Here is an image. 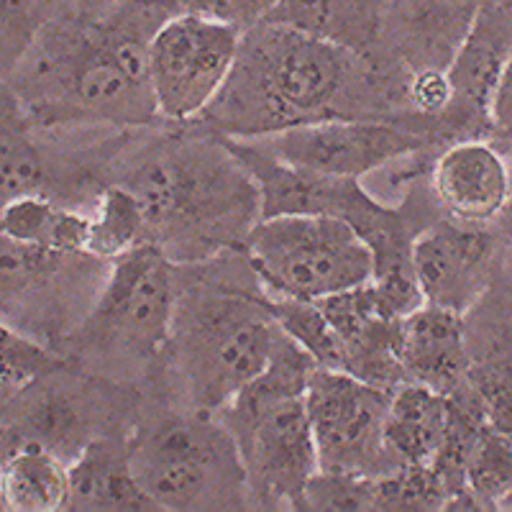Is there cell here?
<instances>
[{"mask_svg":"<svg viewBox=\"0 0 512 512\" xmlns=\"http://www.w3.org/2000/svg\"><path fill=\"white\" fill-rule=\"evenodd\" d=\"M272 297V295H269ZM274 318L310 359L323 369H344L346 354L336 326L315 300H297V297H272Z\"/></svg>","mask_w":512,"mask_h":512,"instance_id":"603a6c76","label":"cell"},{"mask_svg":"<svg viewBox=\"0 0 512 512\" xmlns=\"http://www.w3.org/2000/svg\"><path fill=\"white\" fill-rule=\"evenodd\" d=\"M146 241H152L149 226L134 192L118 182L105 187L90 208L88 254L111 264Z\"/></svg>","mask_w":512,"mask_h":512,"instance_id":"7402d4cb","label":"cell"},{"mask_svg":"<svg viewBox=\"0 0 512 512\" xmlns=\"http://www.w3.org/2000/svg\"><path fill=\"white\" fill-rule=\"evenodd\" d=\"M507 3H512V0H507Z\"/></svg>","mask_w":512,"mask_h":512,"instance_id":"d6a6232c","label":"cell"},{"mask_svg":"<svg viewBox=\"0 0 512 512\" xmlns=\"http://www.w3.org/2000/svg\"><path fill=\"white\" fill-rule=\"evenodd\" d=\"M169 3L175 6L177 16L195 13V16L213 18L246 34L267 21L277 0H169Z\"/></svg>","mask_w":512,"mask_h":512,"instance_id":"f1b7e54d","label":"cell"},{"mask_svg":"<svg viewBox=\"0 0 512 512\" xmlns=\"http://www.w3.org/2000/svg\"><path fill=\"white\" fill-rule=\"evenodd\" d=\"M510 54L512 3L489 0L454 62L448 64L446 72L454 98L438 121V128H446L448 134H466V139H479V134L492 128L489 108Z\"/></svg>","mask_w":512,"mask_h":512,"instance_id":"4fadbf2b","label":"cell"},{"mask_svg":"<svg viewBox=\"0 0 512 512\" xmlns=\"http://www.w3.org/2000/svg\"><path fill=\"white\" fill-rule=\"evenodd\" d=\"M64 205L44 198V195H26L11 203H3L0 213V231L3 239L16 244L41 246V249L57 251V233L62 223Z\"/></svg>","mask_w":512,"mask_h":512,"instance_id":"4316f807","label":"cell"},{"mask_svg":"<svg viewBox=\"0 0 512 512\" xmlns=\"http://www.w3.org/2000/svg\"><path fill=\"white\" fill-rule=\"evenodd\" d=\"M111 3H116V0H77V11L95 13V11H100V8L111 6Z\"/></svg>","mask_w":512,"mask_h":512,"instance_id":"4dcf8cb0","label":"cell"},{"mask_svg":"<svg viewBox=\"0 0 512 512\" xmlns=\"http://www.w3.org/2000/svg\"><path fill=\"white\" fill-rule=\"evenodd\" d=\"M497 510H505V512H512V487L507 489V495L502 497L500 505H497Z\"/></svg>","mask_w":512,"mask_h":512,"instance_id":"1f68e13d","label":"cell"},{"mask_svg":"<svg viewBox=\"0 0 512 512\" xmlns=\"http://www.w3.org/2000/svg\"><path fill=\"white\" fill-rule=\"evenodd\" d=\"M118 172L113 182L136 195L152 244L180 267L244 251L262 221L254 177L213 131L152 139Z\"/></svg>","mask_w":512,"mask_h":512,"instance_id":"7a4b0ae2","label":"cell"},{"mask_svg":"<svg viewBox=\"0 0 512 512\" xmlns=\"http://www.w3.org/2000/svg\"><path fill=\"white\" fill-rule=\"evenodd\" d=\"M315 369L318 364L282 331L269 367L216 413L239 448L254 505L300 510L305 489L318 474L308 410Z\"/></svg>","mask_w":512,"mask_h":512,"instance_id":"277c9868","label":"cell"},{"mask_svg":"<svg viewBox=\"0 0 512 512\" xmlns=\"http://www.w3.org/2000/svg\"><path fill=\"white\" fill-rule=\"evenodd\" d=\"M0 364H3V405H11L18 397L34 387L41 379H49L59 367L62 359L52 354V349L36 341L31 333L21 331L18 326L3 323L0 333Z\"/></svg>","mask_w":512,"mask_h":512,"instance_id":"cb8c5ba5","label":"cell"},{"mask_svg":"<svg viewBox=\"0 0 512 512\" xmlns=\"http://www.w3.org/2000/svg\"><path fill=\"white\" fill-rule=\"evenodd\" d=\"M512 487V436L484 420L464 469V492L448 510H497Z\"/></svg>","mask_w":512,"mask_h":512,"instance_id":"44dd1931","label":"cell"},{"mask_svg":"<svg viewBox=\"0 0 512 512\" xmlns=\"http://www.w3.org/2000/svg\"><path fill=\"white\" fill-rule=\"evenodd\" d=\"M472 361L469 328L461 313L423 303L402 318L400 364L405 382L456 395L469 382Z\"/></svg>","mask_w":512,"mask_h":512,"instance_id":"2e32d148","label":"cell"},{"mask_svg":"<svg viewBox=\"0 0 512 512\" xmlns=\"http://www.w3.org/2000/svg\"><path fill=\"white\" fill-rule=\"evenodd\" d=\"M177 305V264L146 241L113 259L80 328L88 354L118 367L167 356Z\"/></svg>","mask_w":512,"mask_h":512,"instance_id":"52a82bcc","label":"cell"},{"mask_svg":"<svg viewBox=\"0 0 512 512\" xmlns=\"http://www.w3.org/2000/svg\"><path fill=\"white\" fill-rule=\"evenodd\" d=\"M244 31L213 18L180 13L157 31L149 49V82L162 121H200L239 57Z\"/></svg>","mask_w":512,"mask_h":512,"instance_id":"9c48e42d","label":"cell"},{"mask_svg":"<svg viewBox=\"0 0 512 512\" xmlns=\"http://www.w3.org/2000/svg\"><path fill=\"white\" fill-rule=\"evenodd\" d=\"M282 341L272 297L262 282L244 287L213 274L182 280L167 359L190 408L218 413L269 367Z\"/></svg>","mask_w":512,"mask_h":512,"instance_id":"3957f363","label":"cell"},{"mask_svg":"<svg viewBox=\"0 0 512 512\" xmlns=\"http://www.w3.org/2000/svg\"><path fill=\"white\" fill-rule=\"evenodd\" d=\"M244 254L272 297L326 300L367 285L377 256L354 223L333 216L262 218Z\"/></svg>","mask_w":512,"mask_h":512,"instance_id":"8992f818","label":"cell"},{"mask_svg":"<svg viewBox=\"0 0 512 512\" xmlns=\"http://www.w3.org/2000/svg\"><path fill=\"white\" fill-rule=\"evenodd\" d=\"M67 510L85 512H154L131 469V448L123 438H93L70 461Z\"/></svg>","mask_w":512,"mask_h":512,"instance_id":"e0dca14e","label":"cell"},{"mask_svg":"<svg viewBox=\"0 0 512 512\" xmlns=\"http://www.w3.org/2000/svg\"><path fill=\"white\" fill-rule=\"evenodd\" d=\"M489 0H382L374 62L384 70H448Z\"/></svg>","mask_w":512,"mask_h":512,"instance_id":"8fae6325","label":"cell"},{"mask_svg":"<svg viewBox=\"0 0 512 512\" xmlns=\"http://www.w3.org/2000/svg\"><path fill=\"white\" fill-rule=\"evenodd\" d=\"M315 303L326 310L341 336L346 372L384 390H395L397 384L405 382L400 364L402 315L384 303L374 282Z\"/></svg>","mask_w":512,"mask_h":512,"instance_id":"9a60e30c","label":"cell"},{"mask_svg":"<svg viewBox=\"0 0 512 512\" xmlns=\"http://www.w3.org/2000/svg\"><path fill=\"white\" fill-rule=\"evenodd\" d=\"M392 390L344 369L318 367L308 382L318 472L387 477L397 472L384 428Z\"/></svg>","mask_w":512,"mask_h":512,"instance_id":"ba28073f","label":"cell"},{"mask_svg":"<svg viewBox=\"0 0 512 512\" xmlns=\"http://www.w3.org/2000/svg\"><path fill=\"white\" fill-rule=\"evenodd\" d=\"M136 482L159 510H233L251 502L236 441L216 413L169 415L128 441Z\"/></svg>","mask_w":512,"mask_h":512,"instance_id":"5b68a950","label":"cell"},{"mask_svg":"<svg viewBox=\"0 0 512 512\" xmlns=\"http://www.w3.org/2000/svg\"><path fill=\"white\" fill-rule=\"evenodd\" d=\"M448 489L433 464L400 466L377 479V510L428 512L446 510Z\"/></svg>","mask_w":512,"mask_h":512,"instance_id":"484cf974","label":"cell"},{"mask_svg":"<svg viewBox=\"0 0 512 512\" xmlns=\"http://www.w3.org/2000/svg\"><path fill=\"white\" fill-rule=\"evenodd\" d=\"M489 116H492V128H495V131L512 136V54L510 59H507L505 70H502L500 82H497Z\"/></svg>","mask_w":512,"mask_h":512,"instance_id":"f546056e","label":"cell"},{"mask_svg":"<svg viewBox=\"0 0 512 512\" xmlns=\"http://www.w3.org/2000/svg\"><path fill=\"white\" fill-rule=\"evenodd\" d=\"M382 72L344 44L262 24L244 34L231 77L200 121L223 139H262L328 118H384Z\"/></svg>","mask_w":512,"mask_h":512,"instance_id":"6da1fadb","label":"cell"},{"mask_svg":"<svg viewBox=\"0 0 512 512\" xmlns=\"http://www.w3.org/2000/svg\"><path fill=\"white\" fill-rule=\"evenodd\" d=\"M379 13L382 0H277L264 24L323 36L372 59L379 41Z\"/></svg>","mask_w":512,"mask_h":512,"instance_id":"d6986e66","label":"cell"},{"mask_svg":"<svg viewBox=\"0 0 512 512\" xmlns=\"http://www.w3.org/2000/svg\"><path fill=\"white\" fill-rule=\"evenodd\" d=\"M244 141L313 175L364 180L392 162L418 154L428 144V136L390 118H328Z\"/></svg>","mask_w":512,"mask_h":512,"instance_id":"30bf717a","label":"cell"},{"mask_svg":"<svg viewBox=\"0 0 512 512\" xmlns=\"http://www.w3.org/2000/svg\"><path fill=\"white\" fill-rule=\"evenodd\" d=\"M72 11H77V0H0L3 75L16 67L41 31Z\"/></svg>","mask_w":512,"mask_h":512,"instance_id":"d4e9b609","label":"cell"},{"mask_svg":"<svg viewBox=\"0 0 512 512\" xmlns=\"http://www.w3.org/2000/svg\"><path fill=\"white\" fill-rule=\"evenodd\" d=\"M454 415V397L423 387L418 382H402L392 390L387 413V448L397 469L400 466L433 464L443 448Z\"/></svg>","mask_w":512,"mask_h":512,"instance_id":"ac0fdd59","label":"cell"},{"mask_svg":"<svg viewBox=\"0 0 512 512\" xmlns=\"http://www.w3.org/2000/svg\"><path fill=\"white\" fill-rule=\"evenodd\" d=\"M377 479L351 474L318 472L310 479L300 510L313 512H367L377 510Z\"/></svg>","mask_w":512,"mask_h":512,"instance_id":"83f0119b","label":"cell"},{"mask_svg":"<svg viewBox=\"0 0 512 512\" xmlns=\"http://www.w3.org/2000/svg\"><path fill=\"white\" fill-rule=\"evenodd\" d=\"M431 192L448 218L487 226L512 205V162L487 139L454 141L433 164Z\"/></svg>","mask_w":512,"mask_h":512,"instance_id":"5bb4252c","label":"cell"},{"mask_svg":"<svg viewBox=\"0 0 512 512\" xmlns=\"http://www.w3.org/2000/svg\"><path fill=\"white\" fill-rule=\"evenodd\" d=\"M0 500L6 512L67 510L70 461L41 443L11 446L0 466Z\"/></svg>","mask_w":512,"mask_h":512,"instance_id":"ffe728a7","label":"cell"},{"mask_svg":"<svg viewBox=\"0 0 512 512\" xmlns=\"http://www.w3.org/2000/svg\"><path fill=\"white\" fill-rule=\"evenodd\" d=\"M495 251V236L487 226L461 223L448 216L428 223L410 249V262L425 303L461 315L469 313L492 280Z\"/></svg>","mask_w":512,"mask_h":512,"instance_id":"7c38bea8","label":"cell"}]
</instances>
